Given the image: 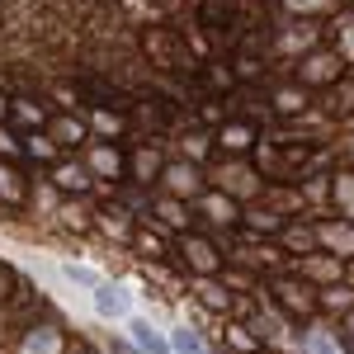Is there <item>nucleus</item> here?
Returning a JSON list of instances; mask_svg holds the SVG:
<instances>
[{
	"mask_svg": "<svg viewBox=\"0 0 354 354\" xmlns=\"http://www.w3.org/2000/svg\"><path fill=\"white\" fill-rule=\"evenodd\" d=\"M62 330L57 326H28V335L19 340V354H62Z\"/></svg>",
	"mask_w": 354,
	"mask_h": 354,
	"instance_id": "f03ea898",
	"label": "nucleus"
},
{
	"mask_svg": "<svg viewBox=\"0 0 354 354\" xmlns=\"http://www.w3.org/2000/svg\"><path fill=\"white\" fill-rule=\"evenodd\" d=\"M133 345L142 354H170V340L161 330H151V322H133Z\"/></svg>",
	"mask_w": 354,
	"mask_h": 354,
	"instance_id": "39448f33",
	"label": "nucleus"
},
{
	"mask_svg": "<svg viewBox=\"0 0 354 354\" xmlns=\"http://www.w3.org/2000/svg\"><path fill=\"white\" fill-rule=\"evenodd\" d=\"M95 307H100V317H128V293L113 288V283H100L95 288Z\"/></svg>",
	"mask_w": 354,
	"mask_h": 354,
	"instance_id": "7ed1b4c3",
	"label": "nucleus"
},
{
	"mask_svg": "<svg viewBox=\"0 0 354 354\" xmlns=\"http://www.w3.org/2000/svg\"><path fill=\"white\" fill-rule=\"evenodd\" d=\"M274 302L279 307H288V312H312L317 307V298H312V288L307 283H293V279H274Z\"/></svg>",
	"mask_w": 354,
	"mask_h": 354,
	"instance_id": "f257e3e1",
	"label": "nucleus"
},
{
	"mask_svg": "<svg viewBox=\"0 0 354 354\" xmlns=\"http://www.w3.org/2000/svg\"><path fill=\"white\" fill-rule=\"evenodd\" d=\"M345 335H350V340H354V317H350V322H345Z\"/></svg>",
	"mask_w": 354,
	"mask_h": 354,
	"instance_id": "9d476101",
	"label": "nucleus"
},
{
	"mask_svg": "<svg viewBox=\"0 0 354 354\" xmlns=\"http://www.w3.org/2000/svg\"><path fill=\"white\" fill-rule=\"evenodd\" d=\"M170 350H175V354H208V350H203V340H198V330H189V326L170 330Z\"/></svg>",
	"mask_w": 354,
	"mask_h": 354,
	"instance_id": "423d86ee",
	"label": "nucleus"
},
{
	"mask_svg": "<svg viewBox=\"0 0 354 354\" xmlns=\"http://www.w3.org/2000/svg\"><path fill=\"white\" fill-rule=\"evenodd\" d=\"M113 354H142V350H133V345H113Z\"/></svg>",
	"mask_w": 354,
	"mask_h": 354,
	"instance_id": "6e6552de",
	"label": "nucleus"
},
{
	"mask_svg": "<svg viewBox=\"0 0 354 354\" xmlns=\"http://www.w3.org/2000/svg\"><path fill=\"white\" fill-rule=\"evenodd\" d=\"M71 354H100V350H95V345H76Z\"/></svg>",
	"mask_w": 354,
	"mask_h": 354,
	"instance_id": "1a4fd4ad",
	"label": "nucleus"
},
{
	"mask_svg": "<svg viewBox=\"0 0 354 354\" xmlns=\"http://www.w3.org/2000/svg\"><path fill=\"white\" fill-rule=\"evenodd\" d=\"M185 255H189V265H194L198 274H218V270H222L218 250H213L208 241H198V236H194V241H185Z\"/></svg>",
	"mask_w": 354,
	"mask_h": 354,
	"instance_id": "20e7f679",
	"label": "nucleus"
},
{
	"mask_svg": "<svg viewBox=\"0 0 354 354\" xmlns=\"http://www.w3.org/2000/svg\"><path fill=\"white\" fill-rule=\"evenodd\" d=\"M302 354H340V340L326 330H307L302 335Z\"/></svg>",
	"mask_w": 354,
	"mask_h": 354,
	"instance_id": "0eeeda50",
	"label": "nucleus"
}]
</instances>
